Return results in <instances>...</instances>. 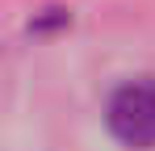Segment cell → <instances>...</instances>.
<instances>
[{
    "label": "cell",
    "instance_id": "obj_1",
    "mask_svg": "<svg viewBox=\"0 0 155 151\" xmlns=\"http://www.w3.org/2000/svg\"><path fill=\"white\" fill-rule=\"evenodd\" d=\"M105 126L126 147H155V80L138 76L109 92Z\"/></svg>",
    "mask_w": 155,
    "mask_h": 151
}]
</instances>
